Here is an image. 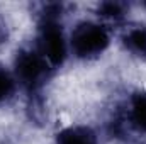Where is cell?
<instances>
[{"instance_id": "cell-1", "label": "cell", "mask_w": 146, "mask_h": 144, "mask_svg": "<svg viewBox=\"0 0 146 144\" xmlns=\"http://www.w3.org/2000/svg\"><path fill=\"white\" fill-rule=\"evenodd\" d=\"M110 44L109 29L99 22H80L72 32L68 46L75 56L90 59L100 56Z\"/></svg>"}, {"instance_id": "cell-2", "label": "cell", "mask_w": 146, "mask_h": 144, "mask_svg": "<svg viewBox=\"0 0 146 144\" xmlns=\"http://www.w3.org/2000/svg\"><path fill=\"white\" fill-rule=\"evenodd\" d=\"M37 46H39L37 53L44 58L49 68H58L63 65L70 46H68V41L63 34V29L58 24V20L42 19Z\"/></svg>"}, {"instance_id": "cell-3", "label": "cell", "mask_w": 146, "mask_h": 144, "mask_svg": "<svg viewBox=\"0 0 146 144\" xmlns=\"http://www.w3.org/2000/svg\"><path fill=\"white\" fill-rule=\"evenodd\" d=\"M14 66H15L14 68L15 80L21 81L27 88L39 87L46 76V71L49 70L44 58L37 51H31V49H24V51L17 53Z\"/></svg>"}, {"instance_id": "cell-4", "label": "cell", "mask_w": 146, "mask_h": 144, "mask_svg": "<svg viewBox=\"0 0 146 144\" xmlns=\"http://www.w3.org/2000/svg\"><path fill=\"white\" fill-rule=\"evenodd\" d=\"M56 144H99V141L90 127L73 126L58 132Z\"/></svg>"}, {"instance_id": "cell-5", "label": "cell", "mask_w": 146, "mask_h": 144, "mask_svg": "<svg viewBox=\"0 0 146 144\" xmlns=\"http://www.w3.org/2000/svg\"><path fill=\"white\" fill-rule=\"evenodd\" d=\"M122 42L133 54L146 58V27L145 26H133V27H129L124 32Z\"/></svg>"}, {"instance_id": "cell-6", "label": "cell", "mask_w": 146, "mask_h": 144, "mask_svg": "<svg viewBox=\"0 0 146 144\" xmlns=\"http://www.w3.org/2000/svg\"><path fill=\"white\" fill-rule=\"evenodd\" d=\"M129 120L136 129L146 132V93H136L131 97Z\"/></svg>"}, {"instance_id": "cell-7", "label": "cell", "mask_w": 146, "mask_h": 144, "mask_svg": "<svg viewBox=\"0 0 146 144\" xmlns=\"http://www.w3.org/2000/svg\"><path fill=\"white\" fill-rule=\"evenodd\" d=\"M14 90H15V76L0 66V102L10 98Z\"/></svg>"}, {"instance_id": "cell-8", "label": "cell", "mask_w": 146, "mask_h": 144, "mask_svg": "<svg viewBox=\"0 0 146 144\" xmlns=\"http://www.w3.org/2000/svg\"><path fill=\"white\" fill-rule=\"evenodd\" d=\"M126 14V7L119 2H104L99 5V15L110 19V20H119Z\"/></svg>"}]
</instances>
